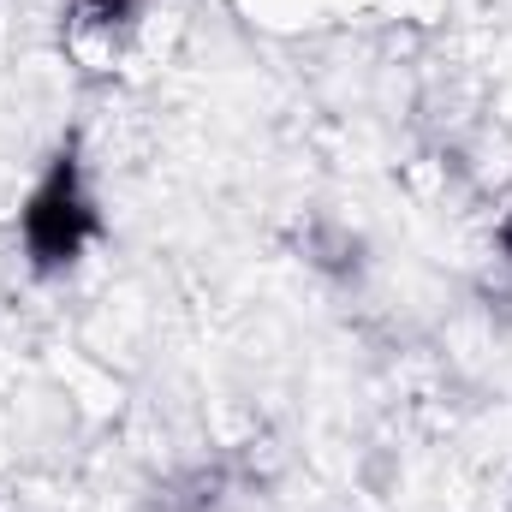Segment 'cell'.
Instances as JSON below:
<instances>
[{
  "label": "cell",
  "mask_w": 512,
  "mask_h": 512,
  "mask_svg": "<svg viewBox=\"0 0 512 512\" xmlns=\"http://www.w3.org/2000/svg\"><path fill=\"white\" fill-rule=\"evenodd\" d=\"M102 239H108V209L96 191V167L84 155V137L66 131L18 203V256L36 280H66L72 268L90 262Z\"/></svg>",
  "instance_id": "cell-1"
},
{
  "label": "cell",
  "mask_w": 512,
  "mask_h": 512,
  "mask_svg": "<svg viewBox=\"0 0 512 512\" xmlns=\"http://www.w3.org/2000/svg\"><path fill=\"white\" fill-rule=\"evenodd\" d=\"M149 42V0H66L60 54L78 78H120Z\"/></svg>",
  "instance_id": "cell-2"
},
{
  "label": "cell",
  "mask_w": 512,
  "mask_h": 512,
  "mask_svg": "<svg viewBox=\"0 0 512 512\" xmlns=\"http://www.w3.org/2000/svg\"><path fill=\"white\" fill-rule=\"evenodd\" d=\"M251 501V465L239 453H197L167 465L149 489L137 512H239Z\"/></svg>",
  "instance_id": "cell-3"
},
{
  "label": "cell",
  "mask_w": 512,
  "mask_h": 512,
  "mask_svg": "<svg viewBox=\"0 0 512 512\" xmlns=\"http://www.w3.org/2000/svg\"><path fill=\"white\" fill-rule=\"evenodd\" d=\"M298 256L340 292H358L370 280V239L340 215H304L298 221Z\"/></svg>",
  "instance_id": "cell-4"
},
{
  "label": "cell",
  "mask_w": 512,
  "mask_h": 512,
  "mask_svg": "<svg viewBox=\"0 0 512 512\" xmlns=\"http://www.w3.org/2000/svg\"><path fill=\"white\" fill-rule=\"evenodd\" d=\"M507 512H512V495H507Z\"/></svg>",
  "instance_id": "cell-5"
}]
</instances>
